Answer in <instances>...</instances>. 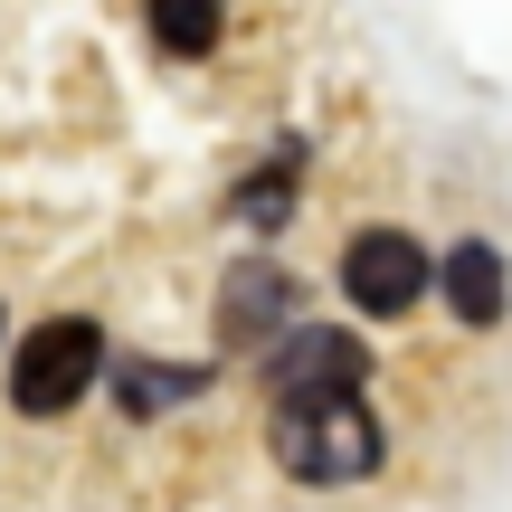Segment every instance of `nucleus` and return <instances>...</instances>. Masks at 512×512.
Segmentation results:
<instances>
[{
    "instance_id": "f257e3e1",
    "label": "nucleus",
    "mask_w": 512,
    "mask_h": 512,
    "mask_svg": "<svg viewBox=\"0 0 512 512\" xmlns=\"http://www.w3.org/2000/svg\"><path fill=\"white\" fill-rule=\"evenodd\" d=\"M266 446H275V465H285L294 484H361V475H380V456H389L380 418H370L361 399H275Z\"/></svg>"
},
{
    "instance_id": "f03ea898",
    "label": "nucleus",
    "mask_w": 512,
    "mask_h": 512,
    "mask_svg": "<svg viewBox=\"0 0 512 512\" xmlns=\"http://www.w3.org/2000/svg\"><path fill=\"white\" fill-rule=\"evenodd\" d=\"M95 370H105V332H95L86 313H57V323H38L29 342L10 351V408L19 418H67L95 389Z\"/></svg>"
},
{
    "instance_id": "7ed1b4c3",
    "label": "nucleus",
    "mask_w": 512,
    "mask_h": 512,
    "mask_svg": "<svg viewBox=\"0 0 512 512\" xmlns=\"http://www.w3.org/2000/svg\"><path fill=\"white\" fill-rule=\"evenodd\" d=\"M361 370H370V351L351 332L294 323L275 342V361H266V399H361Z\"/></svg>"
},
{
    "instance_id": "20e7f679",
    "label": "nucleus",
    "mask_w": 512,
    "mask_h": 512,
    "mask_svg": "<svg viewBox=\"0 0 512 512\" xmlns=\"http://www.w3.org/2000/svg\"><path fill=\"white\" fill-rule=\"evenodd\" d=\"M427 256H418V238H408V228H361V238L342 247V294L361 313H380V323H399L408 304H418L427 294Z\"/></svg>"
},
{
    "instance_id": "39448f33",
    "label": "nucleus",
    "mask_w": 512,
    "mask_h": 512,
    "mask_svg": "<svg viewBox=\"0 0 512 512\" xmlns=\"http://www.w3.org/2000/svg\"><path fill=\"white\" fill-rule=\"evenodd\" d=\"M294 332V275L285 266H228L219 285V351H256V342H285Z\"/></svg>"
},
{
    "instance_id": "423d86ee",
    "label": "nucleus",
    "mask_w": 512,
    "mask_h": 512,
    "mask_svg": "<svg viewBox=\"0 0 512 512\" xmlns=\"http://www.w3.org/2000/svg\"><path fill=\"white\" fill-rule=\"evenodd\" d=\"M437 285H446V304H456V323H465V332H494L503 313H512V275H503V247H484V238H456V247H446Z\"/></svg>"
},
{
    "instance_id": "0eeeda50",
    "label": "nucleus",
    "mask_w": 512,
    "mask_h": 512,
    "mask_svg": "<svg viewBox=\"0 0 512 512\" xmlns=\"http://www.w3.org/2000/svg\"><path fill=\"white\" fill-rule=\"evenodd\" d=\"M209 370H171V361H114V399H124V418H162V408L200 399Z\"/></svg>"
},
{
    "instance_id": "6e6552de",
    "label": "nucleus",
    "mask_w": 512,
    "mask_h": 512,
    "mask_svg": "<svg viewBox=\"0 0 512 512\" xmlns=\"http://www.w3.org/2000/svg\"><path fill=\"white\" fill-rule=\"evenodd\" d=\"M143 19H152V48H171V57L219 48V0H143Z\"/></svg>"
},
{
    "instance_id": "1a4fd4ad",
    "label": "nucleus",
    "mask_w": 512,
    "mask_h": 512,
    "mask_svg": "<svg viewBox=\"0 0 512 512\" xmlns=\"http://www.w3.org/2000/svg\"><path fill=\"white\" fill-rule=\"evenodd\" d=\"M294 181H304V152L285 143L256 181H238V219H247V228H285V219H294Z\"/></svg>"
}]
</instances>
